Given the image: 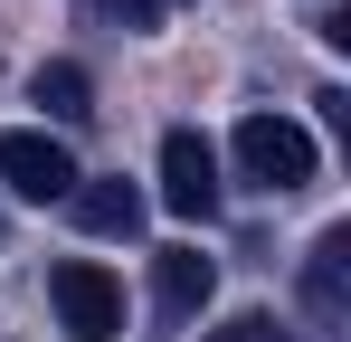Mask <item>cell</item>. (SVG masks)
Instances as JSON below:
<instances>
[{
    "label": "cell",
    "mask_w": 351,
    "mask_h": 342,
    "mask_svg": "<svg viewBox=\"0 0 351 342\" xmlns=\"http://www.w3.org/2000/svg\"><path fill=\"white\" fill-rule=\"evenodd\" d=\"M228 152H237V181H256V190H276V200L313 181V133L285 124V114H247Z\"/></svg>",
    "instance_id": "cell-1"
},
{
    "label": "cell",
    "mask_w": 351,
    "mask_h": 342,
    "mask_svg": "<svg viewBox=\"0 0 351 342\" xmlns=\"http://www.w3.org/2000/svg\"><path fill=\"white\" fill-rule=\"evenodd\" d=\"M48 295H58V314H66L76 342H123V285L95 257H66L58 276H48Z\"/></svg>",
    "instance_id": "cell-2"
},
{
    "label": "cell",
    "mask_w": 351,
    "mask_h": 342,
    "mask_svg": "<svg viewBox=\"0 0 351 342\" xmlns=\"http://www.w3.org/2000/svg\"><path fill=\"white\" fill-rule=\"evenodd\" d=\"M0 181H10L19 200H38V209H48V200H66L86 171H76V152H66L58 133H29V124H10V133H0Z\"/></svg>",
    "instance_id": "cell-3"
},
{
    "label": "cell",
    "mask_w": 351,
    "mask_h": 342,
    "mask_svg": "<svg viewBox=\"0 0 351 342\" xmlns=\"http://www.w3.org/2000/svg\"><path fill=\"white\" fill-rule=\"evenodd\" d=\"M162 209L180 219H209L219 209V152H209V133H162Z\"/></svg>",
    "instance_id": "cell-4"
},
{
    "label": "cell",
    "mask_w": 351,
    "mask_h": 342,
    "mask_svg": "<svg viewBox=\"0 0 351 342\" xmlns=\"http://www.w3.org/2000/svg\"><path fill=\"white\" fill-rule=\"evenodd\" d=\"M304 314L323 333H351V228H323L304 257Z\"/></svg>",
    "instance_id": "cell-5"
},
{
    "label": "cell",
    "mask_w": 351,
    "mask_h": 342,
    "mask_svg": "<svg viewBox=\"0 0 351 342\" xmlns=\"http://www.w3.org/2000/svg\"><path fill=\"white\" fill-rule=\"evenodd\" d=\"M209 285H219V266H209L199 247H162V257H152V304H162V323H190V314L209 304Z\"/></svg>",
    "instance_id": "cell-6"
},
{
    "label": "cell",
    "mask_w": 351,
    "mask_h": 342,
    "mask_svg": "<svg viewBox=\"0 0 351 342\" xmlns=\"http://www.w3.org/2000/svg\"><path fill=\"white\" fill-rule=\"evenodd\" d=\"M66 209H76L86 238H133V228H143V190H133V181H76Z\"/></svg>",
    "instance_id": "cell-7"
},
{
    "label": "cell",
    "mask_w": 351,
    "mask_h": 342,
    "mask_svg": "<svg viewBox=\"0 0 351 342\" xmlns=\"http://www.w3.org/2000/svg\"><path fill=\"white\" fill-rule=\"evenodd\" d=\"M38 105L58 114V124H86V114H95V86H86L76 57H48V67H38Z\"/></svg>",
    "instance_id": "cell-8"
},
{
    "label": "cell",
    "mask_w": 351,
    "mask_h": 342,
    "mask_svg": "<svg viewBox=\"0 0 351 342\" xmlns=\"http://www.w3.org/2000/svg\"><path fill=\"white\" fill-rule=\"evenodd\" d=\"M209 342H294V333L276 323V314H228V323H219Z\"/></svg>",
    "instance_id": "cell-9"
},
{
    "label": "cell",
    "mask_w": 351,
    "mask_h": 342,
    "mask_svg": "<svg viewBox=\"0 0 351 342\" xmlns=\"http://www.w3.org/2000/svg\"><path fill=\"white\" fill-rule=\"evenodd\" d=\"M114 29H162V0H95Z\"/></svg>",
    "instance_id": "cell-10"
},
{
    "label": "cell",
    "mask_w": 351,
    "mask_h": 342,
    "mask_svg": "<svg viewBox=\"0 0 351 342\" xmlns=\"http://www.w3.org/2000/svg\"><path fill=\"white\" fill-rule=\"evenodd\" d=\"M162 10H171V0H162Z\"/></svg>",
    "instance_id": "cell-11"
}]
</instances>
